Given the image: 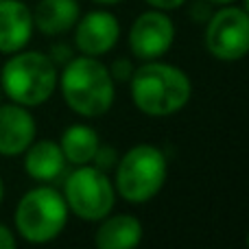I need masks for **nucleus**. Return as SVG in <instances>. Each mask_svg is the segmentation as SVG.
<instances>
[{
  "mask_svg": "<svg viewBox=\"0 0 249 249\" xmlns=\"http://www.w3.org/2000/svg\"><path fill=\"white\" fill-rule=\"evenodd\" d=\"M131 99L142 114L153 118L173 116L186 107L193 83L181 68L158 59L144 61L131 74Z\"/></svg>",
  "mask_w": 249,
  "mask_h": 249,
  "instance_id": "f257e3e1",
  "label": "nucleus"
},
{
  "mask_svg": "<svg viewBox=\"0 0 249 249\" xmlns=\"http://www.w3.org/2000/svg\"><path fill=\"white\" fill-rule=\"evenodd\" d=\"M59 86L68 107L86 118L107 114L116 96L109 68L90 55L70 59L59 77Z\"/></svg>",
  "mask_w": 249,
  "mask_h": 249,
  "instance_id": "f03ea898",
  "label": "nucleus"
},
{
  "mask_svg": "<svg viewBox=\"0 0 249 249\" xmlns=\"http://www.w3.org/2000/svg\"><path fill=\"white\" fill-rule=\"evenodd\" d=\"M0 88L18 105L35 107L46 103L57 88V68L48 55L37 51H18L0 70Z\"/></svg>",
  "mask_w": 249,
  "mask_h": 249,
  "instance_id": "7ed1b4c3",
  "label": "nucleus"
},
{
  "mask_svg": "<svg viewBox=\"0 0 249 249\" xmlns=\"http://www.w3.org/2000/svg\"><path fill=\"white\" fill-rule=\"evenodd\" d=\"M16 230L24 241L42 245L61 234L68 221V203L51 186L29 190L16 206Z\"/></svg>",
  "mask_w": 249,
  "mask_h": 249,
  "instance_id": "20e7f679",
  "label": "nucleus"
},
{
  "mask_svg": "<svg viewBox=\"0 0 249 249\" xmlns=\"http://www.w3.org/2000/svg\"><path fill=\"white\" fill-rule=\"evenodd\" d=\"M166 181V158L153 144H138L116 162V190L129 203H146Z\"/></svg>",
  "mask_w": 249,
  "mask_h": 249,
  "instance_id": "39448f33",
  "label": "nucleus"
},
{
  "mask_svg": "<svg viewBox=\"0 0 249 249\" xmlns=\"http://www.w3.org/2000/svg\"><path fill=\"white\" fill-rule=\"evenodd\" d=\"M64 199L68 203V210H72L79 219L101 221L112 212L116 203V190L105 171L81 164L66 179Z\"/></svg>",
  "mask_w": 249,
  "mask_h": 249,
  "instance_id": "423d86ee",
  "label": "nucleus"
},
{
  "mask_svg": "<svg viewBox=\"0 0 249 249\" xmlns=\"http://www.w3.org/2000/svg\"><path fill=\"white\" fill-rule=\"evenodd\" d=\"M206 48L221 61H238L249 51V16L241 7H223L208 18Z\"/></svg>",
  "mask_w": 249,
  "mask_h": 249,
  "instance_id": "0eeeda50",
  "label": "nucleus"
},
{
  "mask_svg": "<svg viewBox=\"0 0 249 249\" xmlns=\"http://www.w3.org/2000/svg\"><path fill=\"white\" fill-rule=\"evenodd\" d=\"M175 39L173 20L162 9H151L136 18L129 31V46L131 53L142 61H151L168 53Z\"/></svg>",
  "mask_w": 249,
  "mask_h": 249,
  "instance_id": "6e6552de",
  "label": "nucleus"
},
{
  "mask_svg": "<svg viewBox=\"0 0 249 249\" xmlns=\"http://www.w3.org/2000/svg\"><path fill=\"white\" fill-rule=\"evenodd\" d=\"M121 37V24L109 11H90L74 24V44L83 55L101 57L116 46Z\"/></svg>",
  "mask_w": 249,
  "mask_h": 249,
  "instance_id": "1a4fd4ad",
  "label": "nucleus"
},
{
  "mask_svg": "<svg viewBox=\"0 0 249 249\" xmlns=\"http://www.w3.org/2000/svg\"><path fill=\"white\" fill-rule=\"evenodd\" d=\"M35 140V118L24 105H0V155H22Z\"/></svg>",
  "mask_w": 249,
  "mask_h": 249,
  "instance_id": "9d476101",
  "label": "nucleus"
},
{
  "mask_svg": "<svg viewBox=\"0 0 249 249\" xmlns=\"http://www.w3.org/2000/svg\"><path fill=\"white\" fill-rule=\"evenodd\" d=\"M33 13L20 0H0V53L13 55L33 37Z\"/></svg>",
  "mask_w": 249,
  "mask_h": 249,
  "instance_id": "9b49d317",
  "label": "nucleus"
},
{
  "mask_svg": "<svg viewBox=\"0 0 249 249\" xmlns=\"http://www.w3.org/2000/svg\"><path fill=\"white\" fill-rule=\"evenodd\" d=\"M24 168L29 173L31 179L48 184L55 181L59 175H64L66 158L61 153V146L53 140H39L31 142L29 149L24 151Z\"/></svg>",
  "mask_w": 249,
  "mask_h": 249,
  "instance_id": "f8f14e48",
  "label": "nucleus"
},
{
  "mask_svg": "<svg viewBox=\"0 0 249 249\" xmlns=\"http://www.w3.org/2000/svg\"><path fill=\"white\" fill-rule=\"evenodd\" d=\"M94 243L101 249H133L142 241V223L131 214H116L101 219Z\"/></svg>",
  "mask_w": 249,
  "mask_h": 249,
  "instance_id": "ddd939ff",
  "label": "nucleus"
},
{
  "mask_svg": "<svg viewBox=\"0 0 249 249\" xmlns=\"http://www.w3.org/2000/svg\"><path fill=\"white\" fill-rule=\"evenodd\" d=\"M33 13V26L44 35H61L70 31L79 20L77 0H39Z\"/></svg>",
  "mask_w": 249,
  "mask_h": 249,
  "instance_id": "4468645a",
  "label": "nucleus"
},
{
  "mask_svg": "<svg viewBox=\"0 0 249 249\" xmlns=\"http://www.w3.org/2000/svg\"><path fill=\"white\" fill-rule=\"evenodd\" d=\"M99 133L88 124H70L61 136V153H64L66 162L81 166V164H90L94 158L96 149H99Z\"/></svg>",
  "mask_w": 249,
  "mask_h": 249,
  "instance_id": "2eb2a0df",
  "label": "nucleus"
},
{
  "mask_svg": "<svg viewBox=\"0 0 249 249\" xmlns=\"http://www.w3.org/2000/svg\"><path fill=\"white\" fill-rule=\"evenodd\" d=\"M92 162H94V166L101 168V171H109V168H114V166H116V162H118L116 149H112V146H101L99 144V149H96Z\"/></svg>",
  "mask_w": 249,
  "mask_h": 249,
  "instance_id": "dca6fc26",
  "label": "nucleus"
},
{
  "mask_svg": "<svg viewBox=\"0 0 249 249\" xmlns=\"http://www.w3.org/2000/svg\"><path fill=\"white\" fill-rule=\"evenodd\" d=\"M109 74H112V79H116V81H129L133 74V66L129 64L127 59H116L112 64V68H109Z\"/></svg>",
  "mask_w": 249,
  "mask_h": 249,
  "instance_id": "f3484780",
  "label": "nucleus"
},
{
  "mask_svg": "<svg viewBox=\"0 0 249 249\" xmlns=\"http://www.w3.org/2000/svg\"><path fill=\"white\" fill-rule=\"evenodd\" d=\"M18 241L13 236V232L7 228V225L0 223V249H16Z\"/></svg>",
  "mask_w": 249,
  "mask_h": 249,
  "instance_id": "a211bd4d",
  "label": "nucleus"
},
{
  "mask_svg": "<svg viewBox=\"0 0 249 249\" xmlns=\"http://www.w3.org/2000/svg\"><path fill=\"white\" fill-rule=\"evenodd\" d=\"M146 4H151L153 9H162V11H171V9H177L179 4H184L186 0H144Z\"/></svg>",
  "mask_w": 249,
  "mask_h": 249,
  "instance_id": "6ab92c4d",
  "label": "nucleus"
},
{
  "mask_svg": "<svg viewBox=\"0 0 249 249\" xmlns=\"http://www.w3.org/2000/svg\"><path fill=\"white\" fill-rule=\"evenodd\" d=\"M206 2H210V4H232L234 0H206Z\"/></svg>",
  "mask_w": 249,
  "mask_h": 249,
  "instance_id": "aec40b11",
  "label": "nucleus"
},
{
  "mask_svg": "<svg viewBox=\"0 0 249 249\" xmlns=\"http://www.w3.org/2000/svg\"><path fill=\"white\" fill-rule=\"evenodd\" d=\"M94 2H99V4H116V2H121V0H94Z\"/></svg>",
  "mask_w": 249,
  "mask_h": 249,
  "instance_id": "412c9836",
  "label": "nucleus"
},
{
  "mask_svg": "<svg viewBox=\"0 0 249 249\" xmlns=\"http://www.w3.org/2000/svg\"><path fill=\"white\" fill-rule=\"evenodd\" d=\"M0 201H2V179H0Z\"/></svg>",
  "mask_w": 249,
  "mask_h": 249,
  "instance_id": "4be33fe9",
  "label": "nucleus"
},
{
  "mask_svg": "<svg viewBox=\"0 0 249 249\" xmlns=\"http://www.w3.org/2000/svg\"><path fill=\"white\" fill-rule=\"evenodd\" d=\"M0 96H2V88H0Z\"/></svg>",
  "mask_w": 249,
  "mask_h": 249,
  "instance_id": "5701e85b",
  "label": "nucleus"
}]
</instances>
